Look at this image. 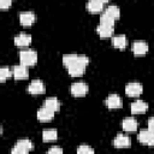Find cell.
<instances>
[{
	"mask_svg": "<svg viewBox=\"0 0 154 154\" xmlns=\"http://www.w3.org/2000/svg\"><path fill=\"white\" fill-rule=\"evenodd\" d=\"M35 19H36V17L32 12H22L19 14V22L24 26H30L35 22Z\"/></svg>",
	"mask_w": 154,
	"mask_h": 154,
	"instance_id": "obj_12",
	"label": "cell"
},
{
	"mask_svg": "<svg viewBox=\"0 0 154 154\" xmlns=\"http://www.w3.org/2000/svg\"><path fill=\"white\" fill-rule=\"evenodd\" d=\"M87 10L90 13H99L103 10V2L100 0H89L87 4Z\"/></svg>",
	"mask_w": 154,
	"mask_h": 154,
	"instance_id": "obj_16",
	"label": "cell"
},
{
	"mask_svg": "<svg viewBox=\"0 0 154 154\" xmlns=\"http://www.w3.org/2000/svg\"><path fill=\"white\" fill-rule=\"evenodd\" d=\"M53 117H54V112L45 106L37 111V119L40 122H51Z\"/></svg>",
	"mask_w": 154,
	"mask_h": 154,
	"instance_id": "obj_8",
	"label": "cell"
},
{
	"mask_svg": "<svg viewBox=\"0 0 154 154\" xmlns=\"http://www.w3.org/2000/svg\"><path fill=\"white\" fill-rule=\"evenodd\" d=\"M100 1H102V2L105 4V2H108V1H111V0H100Z\"/></svg>",
	"mask_w": 154,
	"mask_h": 154,
	"instance_id": "obj_29",
	"label": "cell"
},
{
	"mask_svg": "<svg viewBox=\"0 0 154 154\" xmlns=\"http://www.w3.org/2000/svg\"><path fill=\"white\" fill-rule=\"evenodd\" d=\"M142 90H143L142 85H141L140 83H137V82L129 83V84L125 87V93H126V95L132 96V97L138 96L140 94H142Z\"/></svg>",
	"mask_w": 154,
	"mask_h": 154,
	"instance_id": "obj_7",
	"label": "cell"
},
{
	"mask_svg": "<svg viewBox=\"0 0 154 154\" xmlns=\"http://www.w3.org/2000/svg\"><path fill=\"white\" fill-rule=\"evenodd\" d=\"M31 43V36L28 34H19L14 37V45L17 47H28Z\"/></svg>",
	"mask_w": 154,
	"mask_h": 154,
	"instance_id": "obj_13",
	"label": "cell"
},
{
	"mask_svg": "<svg viewBox=\"0 0 154 154\" xmlns=\"http://www.w3.org/2000/svg\"><path fill=\"white\" fill-rule=\"evenodd\" d=\"M112 43L118 49H124L128 46V38L124 35H117L112 37Z\"/></svg>",
	"mask_w": 154,
	"mask_h": 154,
	"instance_id": "obj_19",
	"label": "cell"
},
{
	"mask_svg": "<svg viewBox=\"0 0 154 154\" xmlns=\"http://www.w3.org/2000/svg\"><path fill=\"white\" fill-rule=\"evenodd\" d=\"M113 144H114V147H117V148H125V147H130L131 141H130V138H129L128 136L119 134V135L114 138Z\"/></svg>",
	"mask_w": 154,
	"mask_h": 154,
	"instance_id": "obj_17",
	"label": "cell"
},
{
	"mask_svg": "<svg viewBox=\"0 0 154 154\" xmlns=\"http://www.w3.org/2000/svg\"><path fill=\"white\" fill-rule=\"evenodd\" d=\"M103 13H106L108 17L113 18L114 20L118 19V18L120 17V11H119V8H118L116 5H111V6H108V7L105 10Z\"/></svg>",
	"mask_w": 154,
	"mask_h": 154,
	"instance_id": "obj_22",
	"label": "cell"
},
{
	"mask_svg": "<svg viewBox=\"0 0 154 154\" xmlns=\"http://www.w3.org/2000/svg\"><path fill=\"white\" fill-rule=\"evenodd\" d=\"M138 141L147 146H154V131L152 130H141L138 134Z\"/></svg>",
	"mask_w": 154,
	"mask_h": 154,
	"instance_id": "obj_4",
	"label": "cell"
},
{
	"mask_svg": "<svg viewBox=\"0 0 154 154\" xmlns=\"http://www.w3.org/2000/svg\"><path fill=\"white\" fill-rule=\"evenodd\" d=\"M11 76H13L12 75V72L10 71V69L8 67H1L0 69V81L1 82H5L7 78H10Z\"/></svg>",
	"mask_w": 154,
	"mask_h": 154,
	"instance_id": "obj_24",
	"label": "cell"
},
{
	"mask_svg": "<svg viewBox=\"0 0 154 154\" xmlns=\"http://www.w3.org/2000/svg\"><path fill=\"white\" fill-rule=\"evenodd\" d=\"M63 64L67 69V72L72 77H79L84 73L89 59L81 54H65L63 57Z\"/></svg>",
	"mask_w": 154,
	"mask_h": 154,
	"instance_id": "obj_1",
	"label": "cell"
},
{
	"mask_svg": "<svg viewBox=\"0 0 154 154\" xmlns=\"http://www.w3.org/2000/svg\"><path fill=\"white\" fill-rule=\"evenodd\" d=\"M148 52V45L143 41H136L132 45V53L135 55H143Z\"/></svg>",
	"mask_w": 154,
	"mask_h": 154,
	"instance_id": "obj_14",
	"label": "cell"
},
{
	"mask_svg": "<svg viewBox=\"0 0 154 154\" xmlns=\"http://www.w3.org/2000/svg\"><path fill=\"white\" fill-rule=\"evenodd\" d=\"M96 31H97V34L100 35V37L106 38V37H111V36L113 35L114 29H113V26H111V25L99 24L97 28H96Z\"/></svg>",
	"mask_w": 154,
	"mask_h": 154,
	"instance_id": "obj_15",
	"label": "cell"
},
{
	"mask_svg": "<svg viewBox=\"0 0 154 154\" xmlns=\"http://www.w3.org/2000/svg\"><path fill=\"white\" fill-rule=\"evenodd\" d=\"M12 75L14 79H26L28 78V70L24 65H16L12 70Z\"/></svg>",
	"mask_w": 154,
	"mask_h": 154,
	"instance_id": "obj_9",
	"label": "cell"
},
{
	"mask_svg": "<svg viewBox=\"0 0 154 154\" xmlns=\"http://www.w3.org/2000/svg\"><path fill=\"white\" fill-rule=\"evenodd\" d=\"M147 109H148V105H147V102H144L142 100H137L131 103V113L132 114H141V113L147 112Z\"/></svg>",
	"mask_w": 154,
	"mask_h": 154,
	"instance_id": "obj_11",
	"label": "cell"
},
{
	"mask_svg": "<svg viewBox=\"0 0 154 154\" xmlns=\"http://www.w3.org/2000/svg\"><path fill=\"white\" fill-rule=\"evenodd\" d=\"M105 103H106V106H107L108 108H111V109L120 108V107H122V99H120V96L117 95V94H111V95L107 97V100H106Z\"/></svg>",
	"mask_w": 154,
	"mask_h": 154,
	"instance_id": "obj_10",
	"label": "cell"
},
{
	"mask_svg": "<svg viewBox=\"0 0 154 154\" xmlns=\"http://www.w3.org/2000/svg\"><path fill=\"white\" fill-rule=\"evenodd\" d=\"M122 128L128 132H134L137 130V122L134 118H125L122 123Z\"/></svg>",
	"mask_w": 154,
	"mask_h": 154,
	"instance_id": "obj_18",
	"label": "cell"
},
{
	"mask_svg": "<svg viewBox=\"0 0 154 154\" xmlns=\"http://www.w3.org/2000/svg\"><path fill=\"white\" fill-rule=\"evenodd\" d=\"M114 19L108 17L106 13H102L101 17H100V24H105V25H111V26H114Z\"/></svg>",
	"mask_w": 154,
	"mask_h": 154,
	"instance_id": "obj_23",
	"label": "cell"
},
{
	"mask_svg": "<svg viewBox=\"0 0 154 154\" xmlns=\"http://www.w3.org/2000/svg\"><path fill=\"white\" fill-rule=\"evenodd\" d=\"M45 107L52 109L53 112H57L60 108V102L55 97H48V99L45 100Z\"/></svg>",
	"mask_w": 154,
	"mask_h": 154,
	"instance_id": "obj_20",
	"label": "cell"
},
{
	"mask_svg": "<svg viewBox=\"0 0 154 154\" xmlns=\"http://www.w3.org/2000/svg\"><path fill=\"white\" fill-rule=\"evenodd\" d=\"M45 84L40 81V79H34L29 87H28V91L32 95H38V94H43L45 93Z\"/></svg>",
	"mask_w": 154,
	"mask_h": 154,
	"instance_id": "obj_6",
	"label": "cell"
},
{
	"mask_svg": "<svg viewBox=\"0 0 154 154\" xmlns=\"http://www.w3.org/2000/svg\"><path fill=\"white\" fill-rule=\"evenodd\" d=\"M19 60H20V64L26 66V67L32 66L37 61V53L34 51H30V49L22 51L19 53Z\"/></svg>",
	"mask_w": 154,
	"mask_h": 154,
	"instance_id": "obj_2",
	"label": "cell"
},
{
	"mask_svg": "<svg viewBox=\"0 0 154 154\" xmlns=\"http://www.w3.org/2000/svg\"><path fill=\"white\" fill-rule=\"evenodd\" d=\"M47 153H48V154H53V153H59V154H61V153H63V149H61V148H58V147H53V148H51Z\"/></svg>",
	"mask_w": 154,
	"mask_h": 154,
	"instance_id": "obj_27",
	"label": "cell"
},
{
	"mask_svg": "<svg viewBox=\"0 0 154 154\" xmlns=\"http://www.w3.org/2000/svg\"><path fill=\"white\" fill-rule=\"evenodd\" d=\"M88 93V85L84 82H77L71 85V94L76 97L84 96Z\"/></svg>",
	"mask_w": 154,
	"mask_h": 154,
	"instance_id": "obj_5",
	"label": "cell"
},
{
	"mask_svg": "<svg viewBox=\"0 0 154 154\" xmlns=\"http://www.w3.org/2000/svg\"><path fill=\"white\" fill-rule=\"evenodd\" d=\"M148 129L152 130V131H154V117H152V118L148 119Z\"/></svg>",
	"mask_w": 154,
	"mask_h": 154,
	"instance_id": "obj_28",
	"label": "cell"
},
{
	"mask_svg": "<svg viewBox=\"0 0 154 154\" xmlns=\"http://www.w3.org/2000/svg\"><path fill=\"white\" fill-rule=\"evenodd\" d=\"M58 137V132L57 130L54 129H48V130H45L42 132V140L45 142H51V141H55Z\"/></svg>",
	"mask_w": 154,
	"mask_h": 154,
	"instance_id": "obj_21",
	"label": "cell"
},
{
	"mask_svg": "<svg viewBox=\"0 0 154 154\" xmlns=\"http://www.w3.org/2000/svg\"><path fill=\"white\" fill-rule=\"evenodd\" d=\"M32 149V143L30 140H20L16 143L14 148L12 149L13 154H24Z\"/></svg>",
	"mask_w": 154,
	"mask_h": 154,
	"instance_id": "obj_3",
	"label": "cell"
},
{
	"mask_svg": "<svg viewBox=\"0 0 154 154\" xmlns=\"http://www.w3.org/2000/svg\"><path fill=\"white\" fill-rule=\"evenodd\" d=\"M77 153H78V154H87V153L91 154V153H94V150H93L89 146H87V144H82V146H79V148L77 149Z\"/></svg>",
	"mask_w": 154,
	"mask_h": 154,
	"instance_id": "obj_25",
	"label": "cell"
},
{
	"mask_svg": "<svg viewBox=\"0 0 154 154\" xmlns=\"http://www.w3.org/2000/svg\"><path fill=\"white\" fill-rule=\"evenodd\" d=\"M12 4V0H0V8L1 10H7Z\"/></svg>",
	"mask_w": 154,
	"mask_h": 154,
	"instance_id": "obj_26",
	"label": "cell"
}]
</instances>
